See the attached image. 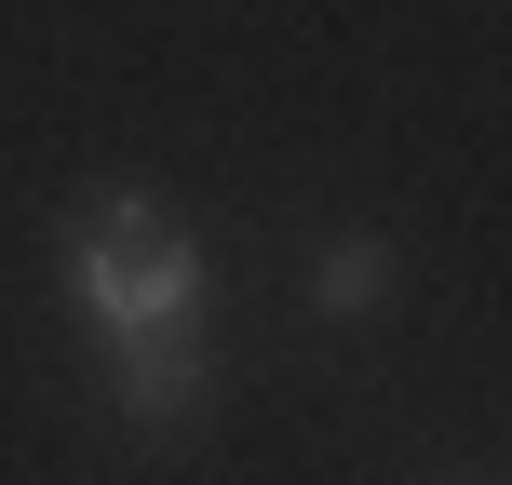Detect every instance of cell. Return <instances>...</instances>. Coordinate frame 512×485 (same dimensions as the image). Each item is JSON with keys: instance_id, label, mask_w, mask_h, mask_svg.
Returning a JSON list of instances; mask_svg holds the SVG:
<instances>
[{"instance_id": "2", "label": "cell", "mask_w": 512, "mask_h": 485, "mask_svg": "<svg viewBox=\"0 0 512 485\" xmlns=\"http://www.w3.org/2000/svg\"><path fill=\"white\" fill-rule=\"evenodd\" d=\"M310 297H324L337 324H364V310L391 297V243H378V230H351V243H324V256H310Z\"/></svg>"}, {"instance_id": "1", "label": "cell", "mask_w": 512, "mask_h": 485, "mask_svg": "<svg viewBox=\"0 0 512 485\" xmlns=\"http://www.w3.org/2000/svg\"><path fill=\"white\" fill-rule=\"evenodd\" d=\"M68 297L95 337L108 391H122L149 432H176L216 378V324H203V243L149 203V189H95L68 216Z\"/></svg>"}]
</instances>
